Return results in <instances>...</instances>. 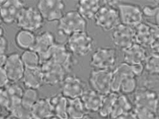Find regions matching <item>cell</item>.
Returning a JSON list of instances; mask_svg holds the SVG:
<instances>
[{"instance_id": "1", "label": "cell", "mask_w": 159, "mask_h": 119, "mask_svg": "<svg viewBox=\"0 0 159 119\" xmlns=\"http://www.w3.org/2000/svg\"><path fill=\"white\" fill-rule=\"evenodd\" d=\"M118 1H102L94 17L96 25L105 32L113 31L121 23L117 8Z\"/></svg>"}, {"instance_id": "2", "label": "cell", "mask_w": 159, "mask_h": 119, "mask_svg": "<svg viewBox=\"0 0 159 119\" xmlns=\"http://www.w3.org/2000/svg\"><path fill=\"white\" fill-rule=\"evenodd\" d=\"M87 20L76 10H71L63 15L59 20L57 29L59 32L66 36L86 31Z\"/></svg>"}, {"instance_id": "3", "label": "cell", "mask_w": 159, "mask_h": 119, "mask_svg": "<svg viewBox=\"0 0 159 119\" xmlns=\"http://www.w3.org/2000/svg\"><path fill=\"white\" fill-rule=\"evenodd\" d=\"M67 46L72 55L85 57L94 48V39L86 31L75 33L69 36Z\"/></svg>"}, {"instance_id": "4", "label": "cell", "mask_w": 159, "mask_h": 119, "mask_svg": "<svg viewBox=\"0 0 159 119\" xmlns=\"http://www.w3.org/2000/svg\"><path fill=\"white\" fill-rule=\"evenodd\" d=\"M44 20L36 8L25 6L22 11L16 23L22 30L34 32L42 28Z\"/></svg>"}, {"instance_id": "5", "label": "cell", "mask_w": 159, "mask_h": 119, "mask_svg": "<svg viewBox=\"0 0 159 119\" xmlns=\"http://www.w3.org/2000/svg\"><path fill=\"white\" fill-rule=\"evenodd\" d=\"M117 59L116 51L113 48L99 47L92 55L90 65L93 69L110 70Z\"/></svg>"}, {"instance_id": "6", "label": "cell", "mask_w": 159, "mask_h": 119, "mask_svg": "<svg viewBox=\"0 0 159 119\" xmlns=\"http://www.w3.org/2000/svg\"><path fill=\"white\" fill-rule=\"evenodd\" d=\"M117 8L122 24L132 28L136 27L143 22V12L139 6L118 2Z\"/></svg>"}, {"instance_id": "7", "label": "cell", "mask_w": 159, "mask_h": 119, "mask_svg": "<svg viewBox=\"0 0 159 119\" xmlns=\"http://www.w3.org/2000/svg\"><path fill=\"white\" fill-rule=\"evenodd\" d=\"M112 73L111 70H91L89 78L90 89L104 96L111 91Z\"/></svg>"}, {"instance_id": "8", "label": "cell", "mask_w": 159, "mask_h": 119, "mask_svg": "<svg viewBox=\"0 0 159 119\" xmlns=\"http://www.w3.org/2000/svg\"><path fill=\"white\" fill-rule=\"evenodd\" d=\"M36 8L44 20L48 22H59L64 14L65 4L60 0H41L38 1Z\"/></svg>"}, {"instance_id": "9", "label": "cell", "mask_w": 159, "mask_h": 119, "mask_svg": "<svg viewBox=\"0 0 159 119\" xmlns=\"http://www.w3.org/2000/svg\"><path fill=\"white\" fill-rule=\"evenodd\" d=\"M42 71L44 84L54 86L63 81L69 72L61 65L47 60L40 65Z\"/></svg>"}, {"instance_id": "10", "label": "cell", "mask_w": 159, "mask_h": 119, "mask_svg": "<svg viewBox=\"0 0 159 119\" xmlns=\"http://www.w3.org/2000/svg\"><path fill=\"white\" fill-rule=\"evenodd\" d=\"M133 103L134 108L146 109L156 113L159 112V97L153 90L147 88L137 89Z\"/></svg>"}, {"instance_id": "11", "label": "cell", "mask_w": 159, "mask_h": 119, "mask_svg": "<svg viewBox=\"0 0 159 119\" xmlns=\"http://www.w3.org/2000/svg\"><path fill=\"white\" fill-rule=\"evenodd\" d=\"M48 60L61 65L69 73L71 70L75 63L72 53L67 46L58 43H56L48 51L46 61Z\"/></svg>"}, {"instance_id": "12", "label": "cell", "mask_w": 159, "mask_h": 119, "mask_svg": "<svg viewBox=\"0 0 159 119\" xmlns=\"http://www.w3.org/2000/svg\"><path fill=\"white\" fill-rule=\"evenodd\" d=\"M61 85V93L68 99L80 98L86 90L84 82L75 75H68Z\"/></svg>"}, {"instance_id": "13", "label": "cell", "mask_w": 159, "mask_h": 119, "mask_svg": "<svg viewBox=\"0 0 159 119\" xmlns=\"http://www.w3.org/2000/svg\"><path fill=\"white\" fill-rule=\"evenodd\" d=\"M3 69L10 83H18L22 79L25 70L20 55L17 53H12L7 55Z\"/></svg>"}, {"instance_id": "14", "label": "cell", "mask_w": 159, "mask_h": 119, "mask_svg": "<svg viewBox=\"0 0 159 119\" xmlns=\"http://www.w3.org/2000/svg\"><path fill=\"white\" fill-rule=\"evenodd\" d=\"M111 39L116 47L126 49L136 43L134 28L120 23L113 30Z\"/></svg>"}, {"instance_id": "15", "label": "cell", "mask_w": 159, "mask_h": 119, "mask_svg": "<svg viewBox=\"0 0 159 119\" xmlns=\"http://www.w3.org/2000/svg\"><path fill=\"white\" fill-rule=\"evenodd\" d=\"M56 43L55 36L50 31L42 32L36 36L34 45L31 49L39 55L40 65L47 60L48 51Z\"/></svg>"}, {"instance_id": "16", "label": "cell", "mask_w": 159, "mask_h": 119, "mask_svg": "<svg viewBox=\"0 0 159 119\" xmlns=\"http://www.w3.org/2000/svg\"><path fill=\"white\" fill-rule=\"evenodd\" d=\"M25 7L23 1L8 0L0 6V15L3 22L11 24L16 22L22 11Z\"/></svg>"}, {"instance_id": "17", "label": "cell", "mask_w": 159, "mask_h": 119, "mask_svg": "<svg viewBox=\"0 0 159 119\" xmlns=\"http://www.w3.org/2000/svg\"><path fill=\"white\" fill-rule=\"evenodd\" d=\"M22 80L25 88L38 91L44 84L41 67L25 68Z\"/></svg>"}, {"instance_id": "18", "label": "cell", "mask_w": 159, "mask_h": 119, "mask_svg": "<svg viewBox=\"0 0 159 119\" xmlns=\"http://www.w3.org/2000/svg\"><path fill=\"white\" fill-rule=\"evenodd\" d=\"M104 96L96 91L86 89L80 99L88 113L98 112L102 105Z\"/></svg>"}, {"instance_id": "19", "label": "cell", "mask_w": 159, "mask_h": 119, "mask_svg": "<svg viewBox=\"0 0 159 119\" xmlns=\"http://www.w3.org/2000/svg\"><path fill=\"white\" fill-rule=\"evenodd\" d=\"M130 76L136 77L133 65H129L125 62L118 65L112 73L111 91L117 92L120 83L125 78Z\"/></svg>"}, {"instance_id": "20", "label": "cell", "mask_w": 159, "mask_h": 119, "mask_svg": "<svg viewBox=\"0 0 159 119\" xmlns=\"http://www.w3.org/2000/svg\"><path fill=\"white\" fill-rule=\"evenodd\" d=\"M33 119H48L54 116L50 98H39L31 109Z\"/></svg>"}, {"instance_id": "21", "label": "cell", "mask_w": 159, "mask_h": 119, "mask_svg": "<svg viewBox=\"0 0 159 119\" xmlns=\"http://www.w3.org/2000/svg\"><path fill=\"white\" fill-rule=\"evenodd\" d=\"M123 51L124 62L131 65L143 64L148 57L144 47L137 43Z\"/></svg>"}, {"instance_id": "22", "label": "cell", "mask_w": 159, "mask_h": 119, "mask_svg": "<svg viewBox=\"0 0 159 119\" xmlns=\"http://www.w3.org/2000/svg\"><path fill=\"white\" fill-rule=\"evenodd\" d=\"M101 6L99 0H81L77 3L76 11L86 20L94 19Z\"/></svg>"}, {"instance_id": "23", "label": "cell", "mask_w": 159, "mask_h": 119, "mask_svg": "<svg viewBox=\"0 0 159 119\" xmlns=\"http://www.w3.org/2000/svg\"><path fill=\"white\" fill-rule=\"evenodd\" d=\"M54 116L59 119H69L68 115V99L61 92L50 98Z\"/></svg>"}, {"instance_id": "24", "label": "cell", "mask_w": 159, "mask_h": 119, "mask_svg": "<svg viewBox=\"0 0 159 119\" xmlns=\"http://www.w3.org/2000/svg\"><path fill=\"white\" fill-rule=\"evenodd\" d=\"M134 106L126 95L118 94L114 103L110 119H115L121 115L133 110Z\"/></svg>"}, {"instance_id": "25", "label": "cell", "mask_w": 159, "mask_h": 119, "mask_svg": "<svg viewBox=\"0 0 159 119\" xmlns=\"http://www.w3.org/2000/svg\"><path fill=\"white\" fill-rule=\"evenodd\" d=\"M135 28L134 32L136 43L143 47L146 46H148L153 43L152 29L150 26L141 23Z\"/></svg>"}, {"instance_id": "26", "label": "cell", "mask_w": 159, "mask_h": 119, "mask_svg": "<svg viewBox=\"0 0 159 119\" xmlns=\"http://www.w3.org/2000/svg\"><path fill=\"white\" fill-rule=\"evenodd\" d=\"M6 94L9 100V110L14 106L21 103V98L24 89L17 83H9L5 88Z\"/></svg>"}, {"instance_id": "27", "label": "cell", "mask_w": 159, "mask_h": 119, "mask_svg": "<svg viewBox=\"0 0 159 119\" xmlns=\"http://www.w3.org/2000/svg\"><path fill=\"white\" fill-rule=\"evenodd\" d=\"M88 115V112L80 98L68 99V115L69 119H80Z\"/></svg>"}, {"instance_id": "28", "label": "cell", "mask_w": 159, "mask_h": 119, "mask_svg": "<svg viewBox=\"0 0 159 119\" xmlns=\"http://www.w3.org/2000/svg\"><path fill=\"white\" fill-rule=\"evenodd\" d=\"M35 37L34 32L20 29L16 35V44L19 48L25 51L31 49L34 45Z\"/></svg>"}, {"instance_id": "29", "label": "cell", "mask_w": 159, "mask_h": 119, "mask_svg": "<svg viewBox=\"0 0 159 119\" xmlns=\"http://www.w3.org/2000/svg\"><path fill=\"white\" fill-rule=\"evenodd\" d=\"M119 93L111 92L109 94L104 95L101 108L98 112L99 116L103 119H110L114 103Z\"/></svg>"}, {"instance_id": "30", "label": "cell", "mask_w": 159, "mask_h": 119, "mask_svg": "<svg viewBox=\"0 0 159 119\" xmlns=\"http://www.w3.org/2000/svg\"><path fill=\"white\" fill-rule=\"evenodd\" d=\"M25 68H36L40 67V59L36 52L31 49L24 51L20 55Z\"/></svg>"}, {"instance_id": "31", "label": "cell", "mask_w": 159, "mask_h": 119, "mask_svg": "<svg viewBox=\"0 0 159 119\" xmlns=\"http://www.w3.org/2000/svg\"><path fill=\"white\" fill-rule=\"evenodd\" d=\"M136 77L130 76L125 78L120 83L118 89V93L127 95L135 92L137 90Z\"/></svg>"}, {"instance_id": "32", "label": "cell", "mask_w": 159, "mask_h": 119, "mask_svg": "<svg viewBox=\"0 0 159 119\" xmlns=\"http://www.w3.org/2000/svg\"><path fill=\"white\" fill-rule=\"evenodd\" d=\"M39 98V94L37 90L25 88L24 89L21 98V104L25 108L31 110Z\"/></svg>"}, {"instance_id": "33", "label": "cell", "mask_w": 159, "mask_h": 119, "mask_svg": "<svg viewBox=\"0 0 159 119\" xmlns=\"http://www.w3.org/2000/svg\"><path fill=\"white\" fill-rule=\"evenodd\" d=\"M144 68L151 74L159 75V55L154 53L147 57L144 62Z\"/></svg>"}, {"instance_id": "34", "label": "cell", "mask_w": 159, "mask_h": 119, "mask_svg": "<svg viewBox=\"0 0 159 119\" xmlns=\"http://www.w3.org/2000/svg\"><path fill=\"white\" fill-rule=\"evenodd\" d=\"M8 112L14 115L18 119H33L31 110L23 107L21 103L12 107L9 110Z\"/></svg>"}, {"instance_id": "35", "label": "cell", "mask_w": 159, "mask_h": 119, "mask_svg": "<svg viewBox=\"0 0 159 119\" xmlns=\"http://www.w3.org/2000/svg\"><path fill=\"white\" fill-rule=\"evenodd\" d=\"M138 119H159L158 113L143 108H133Z\"/></svg>"}, {"instance_id": "36", "label": "cell", "mask_w": 159, "mask_h": 119, "mask_svg": "<svg viewBox=\"0 0 159 119\" xmlns=\"http://www.w3.org/2000/svg\"><path fill=\"white\" fill-rule=\"evenodd\" d=\"M8 43L7 39L2 37L0 39V67H3L7 57V51H8Z\"/></svg>"}, {"instance_id": "37", "label": "cell", "mask_w": 159, "mask_h": 119, "mask_svg": "<svg viewBox=\"0 0 159 119\" xmlns=\"http://www.w3.org/2000/svg\"><path fill=\"white\" fill-rule=\"evenodd\" d=\"M9 100L4 89H0V114L3 110L8 112Z\"/></svg>"}, {"instance_id": "38", "label": "cell", "mask_w": 159, "mask_h": 119, "mask_svg": "<svg viewBox=\"0 0 159 119\" xmlns=\"http://www.w3.org/2000/svg\"><path fill=\"white\" fill-rule=\"evenodd\" d=\"M10 83L3 67H0V89H3Z\"/></svg>"}, {"instance_id": "39", "label": "cell", "mask_w": 159, "mask_h": 119, "mask_svg": "<svg viewBox=\"0 0 159 119\" xmlns=\"http://www.w3.org/2000/svg\"><path fill=\"white\" fill-rule=\"evenodd\" d=\"M115 119H138V118L134 110H132L121 115Z\"/></svg>"}, {"instance_id": "40", "label": "cell", "mask_w": 159, "mask_h": 119, "mask_svg": "<svg viewBox=\"0 0 159 119\" xmlns=\"http://www.w3.org/2000/svg\"><path fill=\"white\" fill-rule=\"evenodd\" d=\"M5 119H18V118L17 117H16L14 115H13L10 113L7 117H5Z\"/></svg>"}, {"instance_id": "41", "label": "cell", "mask_w": 159, "mask_h": 119, "mask_svg": "<svg viewBox=\"0 0 159 119\" xmlns=\"http://www.w3.org/2000/svg\"><path fill=\"white\" fill-rule=\"evenodd\" d=\"M4 37V29L0 26V39Z\"/></svg>"}, {"instance_id": "42", "label": "cell", "mask_w": 159, "mask_h": 119, "mask_svg": "<svg viewBox=\"0 0 159 119\" xmlns=\"http://www.w3.org/2000/svg\"><path fill=\"white\" fill-rule=\"evenodd\" d=\"M80 119H95V118H94V117H92L90 116V115L88 114V115H85V117H84L83 118H80Z\"/></svg>"}, {"instance_id": "43", "label": "cell", "mask_w": 159, "mask_h": 119, "mask_svg": "<svg viewBox=\"0 0 159 119\" xmlns=\"http://www.w3.org/2000/svg\"><path fill=\"white\" fill-rule=\"evenodd\" d=\"M154 48H155V50L157 51V52H155V53H157V54L159 55V44L156 45Z\"/></svg>"}, {"instance_id": "44", "label": "cell", "mask_w": 159, "mask_h": 119, "mask_svg": "<svg viewBox=\"0 0 159 119\" xmlns=\"http://www.w3.org/2000/svg\"><path fill=\"white\" fill-rule=\"evenodd\" d=\"M48 119H59V118H57V117H56L54 116H53V117H50V118H49Z\"/></svg>"}, {"instance_id": "45", "label": "cell", "mask_w": 159, "mask_h": 119, "mask_svg": "<svg viewBox=\"0 0 159 119\" xmlns=\"http://www.w3.org/2000/svg\"><path fill=\"white\" fill-rule=\"evenodd\" d=\"M0 119H5V117L2 114H0Z\"/></svg>"}, {"instance_id": "46", "label": "cell", "mask_w": 159, "mask_h": 119, "mask_svg": "<svg viewBox=\"0 0 159 119\" xmlns=\"http://www.w3.org/2000/svg\"><path fill=\"white\" fill-rule=\"evenodd\" d=\"M3 21H2V17H1V15H0V26H1V24L2 23Z\"/></svg>"}]
</instances>
